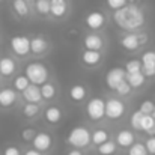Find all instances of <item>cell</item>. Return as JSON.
<instances>
[{
    "instance_id": "1",
    "label": "cell",
    "mask_w": 155,
    "mask_h": 155,
    "mask_svg": "<svg viewBox=\"0 0 155 155\" xmlns=\"http://www.w3.org/2000/svg\"><path fill=\"white\" fill-rule=\"evenodd\" d=\"M114 24L124 32H137L146 23L145 11L136 3H127L117 11H113Z\"/></svg>"
},
{
    "instance_id": "2",
    "label": "cell",
    "mask_w": 155,
    "mask_h": 155,
    "mask_svg": "<svg viewBox=\"0 0 155 155\" xmlns=\"http://www.w3.org/2000/svg\"><path fill=\"white\" fill-rule=\"evenodd\" d=\"M24 75L29 78L32 84L41 86L45 81H48L50 71H48V66L42 62H30L24 68Z\"/></svg>"
},
{
    "instance_id": "3",
    "label": "cell",
    "mask_w": 155,
    "mask_h": 155,
    "mask_svg": "<svg viewBox=\"0 0 155 155\" xmlns=\"http://www.w3.org/2000/svg\"><path fill=\"white\" fill-rule=\"evenodd\" d=\"M91 134L92 133L84 125H77L68 133L66 143L75 149H86L91 145Z\"/></svg>"
},
{
    "instance_id": "4",
    "label": "cell",
    "mask_w": 155,
    "mask_h": 155,
    "mask_svg": "<svg viewBox=\"0 0 155 155\" xmlns=\"http://www.w3.org/2000/svg\"><path fill=\"white\" fill-rule=\"evenodd\" d=\"M148 41L146 33H139V32H127L120 36L119 44L125 51L134 53L137 50H140Z\"/></svg>"
},
{
    "instance_id": "5",
    "label": "cell",
    "mask_w": 155,
    "mask_h": 155,
    "mask_svg": "<svg viewBox=\"0 0 155 155\" xmlns=\"http://www.w3.org/2000/svg\"><path fill=\"white\" fill-rule=\"evenodd\" d=\"M86 116L92 122H98L105 117V100L101 97H94L86 104Z\"/></svg>"
},
{
    "instance_id": "6",
    "label": "cell",
    "mask_w": 155,
    "mask_h": 155,
    "mask_svg": "<svg viewBox=\"0 0 155 155\" xmlns=\"http://www.w3.org/2000/svg\"><path fill=\"white\" fill-rule=\"evenodd\" d=\"M125 103L116 97L107 98L105 100V117L110 120H117L125 114Z\"/></svg>"
},
{
    "instance_id": "7",
    "label": "cell",
    "mask_w": 155,
    "mask_h": 155,
    "mask_svg": "<svg viewBox=\"0 0 155 155\" xmlns=\"http://www.w3.org/2000/svg\"><path fill=\"white\" fill-rule=\"evenodd\" d=\"M9 47L15 56L26 57L27 54H30V38H27L26 35H15L11 38Z\"/></svg>"
},
{
    "instance_id": "8",
    "label": "cell",
    "mask_w": 155,
    "mask_h": 155,
    "mask_svg": "<svg viewBox=\"0 0 155 155\" xmlns=\"http://www.w3.org/2000/svg\"><path fill=\"white\" fill-rule=\"evenodd\" d=\"M84 24L89 30L98 32V30L104 29V26L107 24V17L101 11H92L84 17Z\"/></svg>"
},
{
    "instance_id": "9",
    "label": "cell",
    "mask_w": 155,
    "mask_h": 155,
    "mask_svg": "<svg viewBox=\"0 0 155 155\" xmlns=\"http://www.w3.org/2000/svg\"><path fill=\"white\" fill-rule=\"evenodd\" d=\"M124 80H127V72L120 66H114V68L108 69V72L105 74V86L113 92Z\"/></svg>"
},
{
    "instance_id": "10",
    "label": "cell",
    "mask_w": 155,
    "mask_h": 155,
    "mask_svg": "<svg viewBox=\"0 0 155 155\" xmlns=\"http://www.w3.org/2000/svg\"><path fill=\"white\" fill-rule=\"evenodd\" d=\"M32 145H33V148L38 149L39 152H48L53 146V139L48 133L41 131V133H36V136L33 137Z\"/></svg>"
},
{
    "instance_id": "11",
    "label": "cell",
    "mask_w": 155,
    "mask_h": 155,
    "mask_svg": "<svg viewBox=\"0 0 155 155\" xmlns=\"http://www.w3.org/2000/svg\"><path fill=\"white\" fill-rule=\"evenodd\" d=\"M80 60L86 68H95L101 63L103 54L101 51H95V50H84L80 56Z\"/></svg>"
},
{
    "instance_id": "12",
    "label": "cell",
    "mask_w": 155,
    "mask_h": 155,
    "mask_svg": "<svg viewBox=\"0 0 155 155\" xmlns=\"http://www.w3.org/2000/svg\"><path fill=\"white\" fill-rule=\"evenodd\" d=\"M18 101V94L14 87H3L0 89V107L9 108Z\"/></svg>"
},
{
    "instance_id": "13",
    "label": "cell",
    "mask_w": 155,
    "mask_h": 155,
    "mask_svg": "<svg viewBox=\"0 0 155 155\" xmlns=\"http://www.w3.org/2000/svg\"><path fill=\"white\" fill-rule=\"evenodd\" d=\"M83 47L84 50H95L101 51L104 48V39L101 35L98 33H87L83 39Z\"/></svg>"
},
{
    "instance_id": "14",
    "label": "cell",
    "mask_w": 155,
    "mask_h": 155,
    "mask_svg": "<svg viewBox=\"0 0 155 155\" xmlns=\"http://www.w3.org/2000/svg\"><path fill=\"white\" fill-rule=\"evenodd\" d=\"M50 44L44 36H33L30 39V53L35 56H42L48 51Z\"/></svg>"
},
{
    "instance_id": "15",
    "label": "cell",
    "mask_w": 155,
    "mask_h": 155,
    "mask_svg": "<svg viewBox=\"0 0 155 155\" xmlns=\"http://www.w3.org/2000/svg\"><path fill=\"white\" fill-rule=\"evenodd\" d=\"M114 142L119 148H124V149H128L134 142H136V136L131 130H120L116 137H114Z\"/></svg>"
},
{
    "instance_id": "16",
    "label": "cell",
    "mask_w": 155,
    "mask_h": 155,
    "mask_svg": "<svg viewBox=\"0 0 155 155\" xmlns=\"http://www.w3.org/2000/svg\"><path fill=\"white\" fill-rule=\"evenodd\" d=\"M21 95H23V98H24L26 103L39 104L41 101H42V95H41V89H39V86L32 84V83H30V84L21 92Z\"/></svg>"
},
{
    "instance_id": "17",
    "label": "cell",
    "mask_w": 155,
    "mask_h": 155,
    "mask_svg": "<svg viewBox=\"0 0 155 155\" xmlns=\"http://www.w3.org/2000/svg\"><path fill=\"white\" fill-rule=\"evenodd\" d=\"M17 71V62L9 57V56H5L0 59V75L2 77H12Z\"/></svg>"
},
{
    "instance_id": "18",
    "label": "cell",
    "mask_w": 155,
    "mask_h": 155,
    "mask_svg": "<svg viewBox=\"0 0 155 155\" xmlns=\"http://www.w3.org/2000/svg\"><path fill=\"white\" fill-rule=\"evenodd\" d=\"M68 97H69V100L72 101V103L78 104L81 103V101H84V98L87 97V89L83 86V84H74V86H71L69 87V91H68Z\"/></svg>"
},
{
    "instance_id": "19",
    "label": "cell",
    "mask_w": 155,
    "mask_h": 155,
    "mask_svg": "<svg viewBox=\"0 0 155 155\" xmlns=\"http://www.w3.org/2000/svg\"><path fill=\"white\" fill-rule=\"evenodd\" d=\"M68 2L63 0V2H56V3H51V9H50V15L56 20H60L63 18L66 14H68Z\"/></svg>"
},
{
    "instance_id": "20",
    "label": "cell",
    "mask_w": 155,
    "mask_h": 155,
    "mask_svg": "<svg viewBox=\"0 0 155 155\" xmlns=\"http://www.w3.org/2000/svg\"><path fill=\"white\" fill-rule=\"evenodd\" d=\"M44 117L50 125H56L62 120V110L56 105H50L47 107V110L44 111Z\"/></svg>"
},
{
    "instance_id": "21",
    "label": "cell",
    "mask_w": 155,
    "mask_h": 155,
    "mask_svg": "<svg viewBox=\"0 0 155 155\" xmlns=\"http://www.w3.org/2000/svg\"><path fill=\"white\" fill-rule=\"evenodd\" d=\"M12 9L20 18H24L30 14V6L26 0H12Z\"/></svg>"
},
{
    "instance_id": "22",
    "label": "cell",
    "mask_w": 155,
    "mask_h": 155,
    "mask_svg": "<svg viewBox=\"0 0 155 155\" xmlns=\"http://www.w3.org/2000/svg\"><path fill=\"white\" fill-rule=\"evenodd\" d=\"M127 81L133 89H139V87L145 86L146 77L143 72H133V74H127Z\"/></svg>"
},
{
    "instance_id": "23",
    "label": "cell",
    "mask_w": 155,
    "mask_h": 155,
    "mask_svg": "<svg viewBox=\"0 0 155 155\" xmlns=\"http://www.w3.org/2000/svg\"><path fill=\"white\" fill-rule=\"evenodd\" d=\"M110 140V136L105 130H95L92 134H91V143L95 145V146H100L103 145L104 142Z\"/></svg>"
},
{
    "instance_id": "24",
    "label": "cell",
    "mask_w": 155,
    "mask_h": 155,
    "mask_svg": "<svg viewBox=\"0 0 155 155\" xmlns=\"http://www.w3.org/2000/svg\"><path fill=\"white\" fill-rule=\"evenodd\" d=\"M39 89H41L42 100H45V101H50V100H53V98L56 97V94H57L56 86H54L53 83H48V81H45L44 84H41V86H39Z\"/></svg>"
},
{
    "instance_id": "25",
    "label": "cell",
    "mask_w": 155,
    "mask_h": 155,
    "mask_svg": "<svg viewBox=\"0 0 155 155\" xmlns=\"http://www.w3.org/2000/svg\"><path fill=\"white\" fill-rule=\"evenodd\" d=\"M140 131L154 134L155 131V119L151 114H143L142 116V122H140Z\"/></svg>"
},
{
    "instance_id": "26",
    "label": "cell",
    "mask_w": 155,
    "mask_h": 155,
    "mask_svg": "<svg viewBox=\"0 0 155 155\" xmlns=\"http://www.w3.org/2000/svg\"><path fill=\"white\" fill-rule=\"evenodd\" d=\"M116 149H117V145H116V142H111V140H107L103 145L97 146V152L100 155H114Z\"/></svg>"
},
{
    "instance_id": "27",
    "label": "cell",
    "mask_w": 155,
    "mask_h": 155,
    "mask_svg": "<svg viewBox=\"0 0 155 155\" xmlns=\"http://www.w3.org/2000/svg\"><path fill=\"white\" fill-rule=\"evenodd\" d=\"M142 68H155V50H146L142 53Z\"/></svg>"
},
{
    "instance_id": "28",
    "label": "cell",
    "mask_w": 155,
    "mask_h": 155,
    "mask_svg": "<svg viewBox=\"0 0 155 155\" xmlns=\"http://www.w3.org/2000/svg\"><path fill=\"white\" fill-rule=\"evenodd\" d=\"M12 84H14V89H15L17 92H23V91L30 84V81H29V78H27L24 74H20V75H17V77L14 78Z\"/></svg>"
},
{
    "instance_id": "29",
    "label": "cell",
    "mask_w": 155,
    "mask_h": 155,
    "mask_svg": "<svg viewBox=\"0 0 155 155\" xmlns=\"http://www.w3.org/2000/svg\"><path fill=\"white\" fill-rule=\"evenodd\" d=\"M51 2L50 0H35V11L41 15H50Z\"/></svg>"
},
{
    "instance_id": "30",
    "label": "cell",
    "mask_w": 155,
    "mask_h": 155,
    "mask_svg": "<svg viewBox=\"0 0 155 155\" xmlns=\"http://www.w3.org/2000/svg\"><path fill=\"white\" fill-rule=\"evenodd\" d=\"M39 113V104H35V103H26L24 107H23V114L29 119L38 116Z\"/></svg>"
},
{
    "instance_id": "31",
    "label": "cell",
    "mask_w": 155,
    "mask_h": 155,
    "mask_svg": "<svg viewBox=\"0 0 155 155\" xmlns=\"http://www.w3.org/2000/svg\"><path fill=\"white\" fill-rule=\"evenodd\" d=\"M128 155H149L143 142H134L128 148Z\"/></svg>"
},
{
    "instance_id": "32",
    "label": "cell",
    "mask_w": 155,
    "mask_h": 155,
    "mask_svg": "<svg viewBox=\"0 0 155 155\" xmlns=\"http://www.w3.org/2000/svg\"><path fill=\"white\" fill-rule=\"evenodd\" d=\"M125 72L127 74H133V72H142V62L139 59H133V60H128L125 63Z\"/></svg>"
},
{
    "instance_id": "33",
    "label": "cell",
    "mask_w": 155,
    "mask_h": 155,
    "mask_svg": "<svg viewBox=\"0 0 155 155\" xmlns=\"http://www.w3.org/2000/svg\"><path fill=\"white\" fill-rule=\"evenodd\" d=\"M142 116H143V113L137 108L136 111H133V114H131V117H130V125H131V128L133 130H137V131H140V122H142Z\"/></svg>"
},
{
    "instance_id": "34",
    "label": "cell",
    "mask_w": 155,
    "mask_h": 155,
    "mask_svg": "<svg viewBox=\"0 0 155 155\" xmlns=\"http://www.w3.org/2000/svg\"><path fill=\"white\" fill-rule=\"evenodd\" d=\"M131 91H133V87L128 84V81L127 80H124L116 89H114V92L119 95V97H127V95H130L131 94Z\"/></svg>"
},
{
    "instance_id": "35",
    "label": "cell",
    "mask_w": 155,
    "mask_h": 155,
    "mask_svg": "<svg viewBox=\"0 0 155 155\" xmlns=\"http://www.w3.org/2000/svg\"><path fill=\"white\" fill-rule=\"evenodd\" d=\"M154 108H155V103L151 101V100H145V101H142L140 105H139V110H140L143 114H151V113L154 111Z\"/></svg>"
},
{
    "instance_id": "36",
    "label": "cell",
    "mask_w": 155,
    "mask_h": 155,
    "mask_svg": "<svg viewBox=\"0 0 155 155\" xmlns=\"http://www.w3.org/2000/svg\"><path fill=\"white\" fill-rule=\"evenodd\" d=\"M21 140H24V142H30L32 143V140H33V137L36 136V130L35 128H32V127H27V128H24V130H21Z\"/></svg>"
},
{
    "instance_id": "37",
    "label": "cell",
    "mask_w": 155,
    "mask_h": 155,
    "mask_svg": "<svg viewBox=\"0 0 155 155\" xmlns=\"http://www.w3.org/2000/svg\"><path fill=\"white\" fill-rule=\"evenodd\" d=\"M128 3V0H105V5L111 9V11H117L122 6H125Z\"/></svg>"
},
{
    "instance_id": "38",
    "label": "cell",
    "mask_w": 155,
    "mask_h": 155,
    "mask_svg": "<svg viewBox=\"0 0 155 155\" xmlns=\"http://www.w3.org/2000/svg\"><path fill=\"white\" fill-rule=\"evenodd\" d=\"M145 146L149 155H155V134H151L146 140H145Z\"/></svg>"
},
{
    "instance_id": "39",
    "label": "cell",
    "mask_w": 155,
    "mask_h": 155,
    "mask_svg": "<svg viewBox=\"0 0 155 155\" xmlns=\"http://www.w3.org/2000/svg\"><path fill=\"white\" fill-rule=\"evenodd\" d=\"M3 155H23V154H21V151H20L18 146L9 145V146H6V148L3 149Z\"/></svg>"
},
{
    "instance_id": "40",
    "label": "cell",
    "mask_w": 155,
    "mask_h": 155,
    "mask_svg": "<svg viewBox=\"0 0 155 155\" xmlns=\"http://www.w3.org/2000/svg\"><path fill=\"white\" fill-rule=\"evenodd\" d=\"M23 155H44V152H39L38 149L32 148V149H27V151H26Z\"/></svg>"
},
{
    "instance_id": "41",
    "label": "cell",
    "mask_w": 155,
    "mask_h": 155,
    "mask_svg": "<svg viewBox=\"0 0 155 155\" xmlns=\"http://www.w3.org/2000/svg\"><path fill=\"white\" fill-rule=\"evenodd\" d=\"M66 155H83V152H81V149H69L68 152H66Z\"/></svg>"
},
{
    "instance_id": "42",
    "label": "cell",
    "mask_w": 155,
    "mask_h": 155,
    "mask_svg": "<svg viewBox=\"0 0 155 155\" xmlns=\"http://www.w3.org/2000/svg\"><path fill=\"white\" fill-rule=\"evenodd\" d=\"M151 116H152V117H154V119H155V108H154V111L151 113Z\"/></svg>"
},
{
    "instance_id": "43",
    "label": "cell",
    "mask_w": 155,
    "mask_h": 155,
    "mask_svg": "<svg viewBox=\"0 0 155 155\" xmlns=\"http://www.w3.org/2000/svg\"><path fill=\"white\" fill-rule=\"evenodd\" d=\"M51 3H56V2H63V0H50Z\"/></svg>"
},
{
    "instance_id": "44",
    "label": "cell",
    "mask_w": 155,
    "mask_h": 155,
    "mask_svg": "<svg viewBox=\"0 0 155 155\" xmlns=\"http://www.w3.org/2000/svg\"><path fill=\"white\" fill-rule=\"evenodd\" d=\"M137 0H128V3H136Z\"/></svg>"
},
{
    "instance_id": "45",
    "label": "cell",
    "mask_w": 155,
    "mask_h": 155,
    "mask_svg": "<svg viewBox=\"0 0 155 155\" xmlns=\"http://www.w3.org/2000/svg\"><path fill=\"white\" fill-rule=\"evenodd\" d=\"M26 2H29V3H30V2H35V0H26Z\"/></svg>"
},
{
    "instance_id": "46",
    "label": "cell",
    "mask_w": 155,
    "mask_h": 155,
    "mask_svg": "<svg viewBox=\"0 0 155 155\" xmlns=\"http://www.w3.org/2000/svg\"><path fill=\"white\" fill-rule=\"evenodd\" d=\"M154 134H155V131H154Z\"/></svg>"
}]
</instances>
